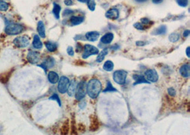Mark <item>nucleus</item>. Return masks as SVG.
Instances as JSON below:
<instances>
[{
    "instance_id": "obj_1",
    "label": "nucleus",
    "mask_w": 190,
    "mask_h": 135,
    "mask_svg": "<svg viewBox=\"0 0 190 135\" xmlns=\"http://www.w3.org/2000/svg\"><path fill=\"white\" fill-rule=\"evenodd\" d=\"M102 85L99 80L93 78L87 84V93L92 99L97 98L101 91Z\"/></svg>"
},
{
    "instance_id": "obj_2",
    "label": "nucleus",
    "mask_w": 190,
    "mask_h": 135,
    "mask_svg": "<svg viewBox=\"0 0 190 135\" xmlns=\"http://www.w3.org/2000/svg\"><path fill=\"white\" fill-rule=\"evenodd\" d=\"M24 31V26L19 24H9L5 28V33L7 35H17Z\"/></svg>"
},
{
    "instance_id": "obj_3",
    "label": "nucleus",
    "mask_w": 190,
    "mask_h": 135,
    "mask_svg": "<svg viewBox=\"0 0 190 135\" xmlns=\"http://www.w3.org/2000/svg\"><path fill=\"white\" fill-rule=\"evenodd\" d=\"M87 93V83L85 81H81L78 84L76 88L75 97L77 100H81L84 98Z\"/></svg>"
},
{
    "instance_id": "obj_4",
    "label": "nucleus",
    "mask_w": 190,
    "mask_h": 135,
    "mask_svg": "<svg viewBox=\"0 0 190 135\" xmlns=\"http://www.w3.org/2000/svg\"><path fill=\"white\" fill-rule=\"evenodd\" d=\"M128 76V72L124 70H118L113 73V80L116 83L119 85H123L126 81V78Z\"/></svg>"
},
{
    "instance_id": "obj_5",
    "label": "nucleus",
    "mask_w": 190,
    "mask_h": 135,
    "mask_svg": "<svg viewBox=\"0 0 190 135\" xmlns=\"http://www.w3.org/2000/svg\"><path fill=\"white\" fill-rule=\"evenodd\" d=\"M59 84H58V90L59 93L64 94L66 93L68 88H69L70 80L66 76H61L59 80Z\"/></svg>"
},
{
    "instance_id": "obj_6",
    "label": "nucleus",
    "mask_w": 190,
    "mask_h": 135,
    "mask_svg": "<svg viewBox=\"0 0 190 135\" xmlns=\"http://www.w3.org/2000/svg\"><path fill=\"white\" fill-rule=\"evenodd\" d=\"M98 53H99V50L97 48L92 45H90V44H86L84 46V52L83 54L82 57L83 59H86L92 55H97Z\"/></svg>"
},
{
    "instance_id": "obj_7",
    "label": "nucleus",
    "mask_w": 190,
    "mask_h": 135,
    "mask_svg": "<svg viewBox=\"0 0 190 135\" xmlns=\"http://www.w3.org/2000/svg\"><path fill=\"white\" fill-rule=\"evenodd\" d=\"M14 44L19 48L27 47L29 45V38L26 36H18L14 40Z\"/></svg>"
},
{
    "instance_id": "obj_8",
    "label": "nucleus",
    "mask_w": 190,
    "mask_h": 135,
    "mask_svg": "<svg viewBox=\"0 0 190 135\" xmlns=\"http://www.w3.org/2000/svg\"><path fill=\"white\" fill-rule=\"evenodd\" d=\"M145 76L147 78V80L148 81L152 82V83H155L159 79L158 74L157 72L155 69H149L145 71Z\"/></svg>"
},
{
    "instance_id": "obj_9",
    "label": "nucleus",
    "mask_w": 190,
    "mask_h": 135,
    "mask_svg": "<svg viewBox=\"0 0 190 135\" xmlns=\"http://www.w3.org/2000/svg\"><path fill=\"white\" fill-rule=\"evenodd\" d=\"M26 59L30 64H36L40 61V54L39 53L36 52V51H30L27 54Z\"/></svg>"
},
{
    "instance_id": "obj_10",
    "label": "nucleus",
    "mask_w": 190,
    "mask_h": 135,
    "mask_svg": "<svg viewBox=\"0 0 190 135\" xmlns=\"http://www.w3.org/2000/svg\"><path fill=\"white\" fill-rule=\"evenodd\" d=\"M54 65H55V60L54 59V58L49 56V57H46V59L44 60V61L41 64L39 65V66L43 68L44 71L46 72L47 68L54 67Z\"/></svg>"
},
{
    "instance_id": "obj_11",
    "label": "nucleus",
    "mask_w": 190,
    "mask_h": 135,
    "mask_svg": "<svg viewBox=\"0 0 190 135\" xmlns=\"http://www.w3.org/2000/svg\"><path fill=\"white\" fill-rule=\"evenodd\" d=\"M14 71V68H11L9 71L4 72L0 74V83H1L2 84H6L8 83L10 78H11V75H12L13 72Z\"/></svg>"
},
{
    "instance_id": "obj_12",
    "label": "nucleus",
    "mask_w": 190,
    "mask_h": 135,
    "mask_svg": "<svg viewBox=\"0 0 190 135\" xmlns=\"http://www.w3.org/2000/svg\"><path fill=\"white\" fill-rule=\"evenodd\" d=\"M133 78L135 80V83H133V85L141 84V83H147V84H150V82L146 79L145 76H142V75L134 74L133 76Z\"/></svg>"
},
{
    "instance_id": "obj_13",
    "label": "nucleus",
    "mask_w": 190,
    "mask_h": 135,
    "mask_svg": "<svg viewBox=\"0 0 190 135\" xmlns=\"http://www.w3.org/2000/svg\"><path fill=\"white\" fill-rule=\"evenodd\" d=\"M119 11L115 8H112L106 13V17L110 19H117L119 17Z\"/></svg>"
},
{
    "instance_id": "obj_14",
    "label": "nucleus",
    "mask_w": 190,
    "mask_h": 135,
    "mask_svg": "<svg viewBox=\"0 0 190 135\" xmlns=\"http://www.w3.org/2000/svg\"><path fill=\"white\" fill-rule=\"evenodd\" d=\"M86 40L89 41H96L98 40V38L100 36V33L98 31H89L87 32L86 34Z\"/></svg>"
},
{
    "instance_id": "obj_15",
    "label": "nucleus",
    "mask_w": 190,
    "mask_h": 135,
    "mask_svg": "<svg viewBox=\"0 0 190 135\" xmlns=\"http://www.w3.org/2000/svg\"><path fill=\"white\" fill-rule=\"evenodd\" d=\"M190 66L188 64H184L179 68V73L184 78H189L190 76Z\"/></svg>"
},
{
    "instance_id": "obj_16",
    "label": "nucleus",
    "mask_w": 190,
    "mask_h": 135,
    "mask_svg": "<svg viewBox=\"0 0 190 135\" xmlns=\"http://www.w3.org/2000/svg\"><path fill=\"white\" fill-rule=\"evenodd\" d=\"M77 85H78V83L75 80H71V83H69V88H68V90H67L68 95H69V96L71 97V96H73L74 94H75L76 88H77Z\"/></svg>"
},
{
    "instance_id": "obj_17",
    "label": "nucleus",
    "mask_w": 190,
    "mask_h": 135,
    "mask_svg": "<svg viewBox=\"0 0 190 135\" xmlns=\"http://www.w3.org/2000/svg\"><path fill=\"white\" fill-rule=\"evenodd\" d=\"M114 39V35L113 33H107L101 37V42L103 44H110Z\"/></svg>"
},
{
    "instance_id": "obj_18",
    "label": "nucleus",
    "mask_w": 190,
    "mask_h": 135,
    "mask_svg": "<svg viewBox=\"0 0 190 135\" xmlns=\"http://www.w3.org/2000/svg\"><path fill=\"white\" fill-rule=\"evenodd\" d=\"M48 79L51 84H55V83H58L59 80V75L56 72L50 71L48 73Z\"/></svg>"
},
{
    "instance_id": "obj_19",
    "label": "nucleus",
    "mask_w": 190,
    "mask_h": 135,
    "mask_svg": "<svg viewBox=\"0 0 190 135\" xmlns=\"http://www.w3.org/2000/svg\"><path fill=\"white\" fill-rule=\"evenodd\" d=\"M37 31L39 34L40 37L41 38H45L46 34H45V26L44 24V22L42 21H39L37 24Z\"/></svg>"
},
{
    "instance_id": "obj_20",
    "label": "nucleus",
    "mask_w": 190,
    "mask_h": 135,
    "mask_svg": "<svg viewBox=\"0 0 190 135\" xmlns=\"http://www.w3.org/2000/svg\"><path fill=\"white\" fill-rule=\"evenodd\" d=\"M33 46L36 49H40L43 47V44H42L39 35H34V36Z\"/></svg>"
},
{
    "instance_id": "obj_21",
    "label": "nucleus",
    "mask_w": 190,
    "mask_h": 135,
    "mask_svg": "<svg viewBox=\"0 0 190 135\" xmlns=\"http://www.w3.org/2000/svg\"><path fill=\"white\" fill-rule=\"evenodd\" d=\"M167 28L165 25H161L159 26L157 29L152 32V34H155V35H163V34H165L167 33Z\"/></svg>"
},
{
    "instance_id": "obj_22",
    "label": "nucleus",
    "mask_w": 190,
    "mask_h": 135,
    "mask_svg": "<svg viewBox=\"0 0 190 135\" xmlns=\"http://www.w3.org/2000/svg\"><path fill=\"white\" fill-rule=\"evenodd\" d=\"M84 21V18L82 16H71L70 19V22L73 26L79 25Z\"/></svg>"
},
{
    "instance_id": "obj_23",
    "label": "nucleus",
    "mask_w": 190,
    "mask_h": 135,
    "mask_svg": "<svg viewBox=\"0 0 190 135\" xmlns=\"http://www.w3.org/2000/svg\"><path fill=\"white\" fill-rule=\"evenodd\" d=\"M46 48L47 49V50L50 52H54L56 51L57 49V44L51 41H46L45 42Z\"/></svg>"
},
{
    "instance_id": "obj_24",
    "label": "nucleus",
    "mask_w": 190,
    "mask_h": 135,
    "mask_svg": "<svg viewBox=\"0 0 190 135\" xmlns=\"http://www.w3.org/2000/svg\"><path fill=\"white\" fill-rule=\"evenodd\" d=\"M61 9V7L59 4H56V3H54V8H53V14L55 16L56 19H59L60 18V11Z\"/></svg>"
},
{
    "instance_id": "obj_25",
    "label": "nucleus",
    "mask_w": 190,
    "mask_h": 135,
    "mask_svg": "<svg viewBox=\"0 0 190 135\" xmlns=\"http://www.w3.org/2000/svg\"><path fill=\"white\" fill-rule=\"evenodd\" d=\"M113 68H114V64H113V61H106L103 66V70L108 72H111L113 71Z\"/></svg>"
},
{
    "instance_id": "obj_26",
    "label": "nucleus",
    "mask_w": 190,
    "mask_h": 135,
    "mask_svg": "<svg viewBox=\"0 0 190 135\" xmlns=\"http://www.w3.org/2000/svg\"><path fill=\"white\" fill-rule=\"evenodd\" d=\"M108 49H103V50L99 54H98V56H97V58H96V62L101 63L102 61H103V60H104L105 57H106V56L107 55V54H108Z\"/></svg>"
},
{
    "instance_id": "obj_27",
    "label": "nucleus",
    "mask_w": 190,
    "mask_h": 135,
    "mask_svg": "<svg viewBox=\"0 0 190 135\" xmlns=\"http://www.w3.org/2000/svg\"><path fill=\"white\" fill-rule=\"evenodd\" d=\"M117 91H118V90L113 86L111 82L110 81V80H108V82H107L106 88L104 89V90H103V93H110V92H117Z\"/></svg>"
},
{
    "instance_id": "obj_28",
    "label": "nucleus",
    "mask_w": 190,
    "mask_h": 135,
    "mask_svg": "<svg viewBox=\"0 0 190 135\" xmlns=\"http://www.w3.org/2000/svg\"><path fill=\"white\" fill-rule=\"evenodd\" d=\"M179 34L177 33L171 34L169 36V40L172 43L177 42V41H179Z\"/></svg>"
},
{
    "instance_id": "obj_29",
    "label": "nucleus",
    "mask_w": 190,
    "mask_h": 135,
    "mask_svg": "<svg viewBox=\"0 0 190 135\" xmlns=\"http://www.w3.org/2000/svg\"><path fill=\"white\" fill-rule=\"evenodd\" d=\"M9 9V4L5 1H0V11H6Z\"/></svg>"
},
{
    "instance_id": "obj_30",
    "label": "nucleus",
    "mask_w": 190,
    "mask_h": 135,
    "mask_svg": "<svg viewBox=\"0 0 190 135\" xmlns=\"http://www.w3.org/2000/svg\"><path fill=\"white\" fill-rule=\"evenodd\" d=\"M88 7L91 11H94L96 9V2L94 0H90L88 2Z\"/></svg>"
},
{
    "instance_id": "obj_31",
    "label": "nucleus",
    "mask_w": 190,
    "mask_h": 135,
    "mask_svg": "<svg viewBox=\"0 0 190 135\" xmlns=\"http://www.w3.org/2000/svg\"><path fill=\"white\" fill-rule=\"evenodd\" d=\"M50 100H56L58 103H59V106H61V100H60V98H59V95H57L56 93H55V94H54L53 95H52V96H51L50 97Z\"/></svg>"
},
{
    "instance_id": "obj_32",
    "label": "nucleus",
    "mask_w": 190,
    "mask_h": 135,
    "mask_svg": "<svg viewBox=\"0 0 190 135\" xmlns=\"http://www.w3.org/2000/svg\"><path fill=\"white\" fill-rule=\"evenodd\" d=\"M177 4L181 7H186L188 5V0H177Z\"/></svg>"
},
{
    "instance_id": "obj_33",
    "label": "nucleus",
    "mask_w": 190,
    "mask_h": 135,
    "mask_svg": "<svg viewBox=\"0 0 190 135\" xmlns=\"http://www.w3.org/2000/svg\"><path fill=\"white\" fill-rule=\"evenodd\" d=\"M133 26L138 30H145V27H144V26L142 25V23H138L137 22V23H135L133 25Z\"/></svg>"
},
{
    "instance_id": "obj_34",
    "label": "nucleus",
    "mask_w": 190,
    "mask_h": 135,
    "mask_svg": "<svg viewBox=\"0 0 190 135\" xmlns=\"http://www.w3.org/2000/svg\"><path fill=\"white\" fill-rule=\"evenodd\" d=\"M167 91H168V94H169V95H170V96H172V97L175 96V95H176V90H174V89L173 88H168Z\"/></svg>"
},
{
    "instance_id": "obj_35",
    "label": "nucleus",
    "mask_w": 190,
    "mask_h": 135,
    "mask_svg": "<svg viewBox=\"0 0 190 135\" xmlns=\"http://www.w3.org/2000/svg\"><path fill=\"white\" fill-rule=\"evenodd\" d=\"M67 54H69V56H73L74 55V51L72 46H68L67 48Z\"/></svg>"
},
{
    "instance_id": "obj_36",
    "label": "nucleus",
    "mask_w": 190,
    "mask_h": 135,
    "mask_svg": "<svg viewBox=\"0 0 190 135\" xmlns=\"http://www.w3.org/2000/svg\"><path fill=\"white\" fill-rule=\"evenodd\" d=\"M140 21H141L142 24L145 25L149 24L150 23V20L147 18H142L141 19H140Z\"/></svg>"
},
{
    "instance_id": "obj_37",
    "label": "nucleus",
    "mask_w": 190,
    "mask_h": 135,
    "mask_svg": "<svg viewBox=\"0 0 190 135\" xmlns=\"http://www.w3.org/2000/svg\"><path fill=\"white\" fill-rule=\"evenodd\" d=\"M72 13H74V11H73V10L69 9H65V11H64L63 16H68V15L71 14H72Z\"/></svg>"
},
{
    "instance_id": "obj_38",
    "label": "nucleus",
    "mask_w": 190,
    "mask_h": 135,
    "mask_svg": "<svg viewBox=\"0 0 190 135\" xmlns=\"http://www.w3.org/2000/svg\"><path fill=\"white\" fill-rule=\"evenodd\" d=\"M64 4L66 6H71V5L74 4V1L73 0H65L64 1Z\"/></svg>"
},
{
    "instance_id": "obj_39",
    "label": "nucleus",
    "mask_w": 190,
    "mask_h": 135,
    "mask_svg": "<svg viewBox=\"0 0 190 135\" xmlns=\"http://www.w3.org/2000/svg\"><path fill=\"white\" fill-rule=\"evenodd\" d=\"M81 50H82V47H81V44L78 43L76 44V52H81Z\"/></svg>"
},
{
    "instance_id": "obj_40",
    "label": "nucleus",
    "mask_w": 190,
    "mask_h": 135,
    "mask_svg": "<svg viewBox=\"0 0 190 135\" xmlns=\"http://www.w3.org/2000/svg\"><path fill=\"white\" fill-rule=\"evenodd\" d=\"M145 44V43L144 41H137L136 42V45L138 46H143Z\"/></svg>"
},
{
    "instance_id": "obj_41",
    "label": "nucleus",
    "mask_w": 190,
    "mask_h": 135,
    "mask_svg": "<svg viewBox=\"0 0 190 135\" xmlns=\"http://www.w3.org/2000/svg\"><path fill=\"white\" fill-rule=\"evenodd\" d=\"M189 33H190V31L189 29H186L184 31V33H183V36L184 37H187L189 35Z\"/></svg>"
},
{
    "instance_id": "obj_42",
    "label": "nucleus",
    "mask_w": 190,
    "mask_h": 135,
    "mask_svg": "<svg viewBox=\"0 0 190 135\" xmlns=\"http://www.w3.org/2000/svg\"><path fill=\"white\" fill-rule=\"evenodd\" d=\"M186 56H187L188 58H190V54H189V47H187L186 49Z\"/></svg>"
},
{
    "instance_id": "obj_43",
    "label": "nucleus",
    "mask_w": 190,
    "mask_h": 135,
    "mask_svg": "<svg viewBox=\"0 0 190 135\" xmlns=\"http://www.w3.org/2000/svg\"><path fill=\"white\" fill-rule=\"evenodd\" d=\"M162 1V0H152V2L154 3V4H159V3H161Z\"/></svg>"
},
{
    "instance_id": "obj_44",
    "label": "nucleus",
    "mask_w": 190,
    "mask_h": 135,
    "mask_svg": "<svg viewBox=\"0 0 190 135\" xmlns=\"http://www.w3.org/2000/svg\"><path fill=\"white\" fill-rule=\"evenodd\" d=\"M79 2H82V3H88L90 0H78Z\"/></svg>"
},
{
    "instance_id": "obj_45",
    "label": "nucleus",
    "mask_w": 190,
    "mask_h": 135,
    "mask_svg": "<svg viewBox=\"0 0 190 135\" xmlns=\"http://www.w3.org/2000/svg\"><path fill=\"white\" fill-rule=\"evenodd\" d=\"M135 1H137V2H145V1H147V0H135Z\"/></svg>"
}]
</instances>
